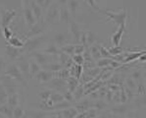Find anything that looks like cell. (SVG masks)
<instances>
[{
    "label": "cell",
    "mask_w": 146,
    "mask_h": 118,
    "mask_svg": "<svg viewBox=\"0 0 146 118\" xmlns=\"http://www.w3.org/2000/svg\"><path fill=\"white\" fill-rule=\"evenodd\" d=\"M49 84V87L53 90L57 91L58 93L61 92V94H63L64 92L67 91V83L65 80L63 79H60V78H53L52 80L50 82H48Z\"/></svg>",
    "instance_id": "8fae6325"
},
{
    "label": "cell",
    "mask_w": 146,
    "mask_h": 118,
    "mask_svg": "<svg viewBox=\"0 0 146 118\" xmlns=\"http://www.w3.org/2000/svg\"><path fill=\"white\" fill-rule=\"evenodd\" d=\"M40 70H41V67L33 59L30 61V77H35V75L38 73Z\"/></svg>",
    "instance_id": "83f0119b"
},
{
    "label": "cell",
    "mask_w": 146,
    "mask_h": 118,
    "mask_svg": "<svg viewBox=\"0 0 146 118\" xmlns=\"http://www.w3.org/2000/svg\"><path fill=\"white\" fill-rule=\"evenodd\" d=\"M95 11H97L98 13H101V14L105 15L106 17H108V19L111 22L115 23L118 27H125V23H127V12L125 10V9H122L121 12H110L109 10H104V9H101L99 7H97L95 9Z\"/></svg>",
    "instance_id": "6da1fadb"
},
{
    "label": "cell",
    "mask_w": 146,
    "mask_h": 118,
    "mask_svg": "<svg viewBox=\"0 0 146 118\" xmlns=\"http://www.w3.org/2000/svg\"><path fill=\"white\" fill-rule=\"evenodd\" d=\"M85 47L82 44H75V54H78V55H82L84 53ZM74 54V55H75Z\"/></svg>",
    "instance_id": "b9f144b4"
},
{
    "label": "cell",
    "mask_w": 146,
    "mask_h": 118,
    "mask_svg": "<svg viewBox=\"0 0 146 118\" xmlns=\"http://www.w3.org/2000/svg\"><path fill=\"white\" fill-rule=\"evenodd\" d=\"M16 65L20 69V71L22 72V74L26 77H28L30 75V61L27 58V56L25 54H22L19 58L16 60Z\"/></svg>",
    "instance_id": "30bf717a"
},
{
    "label": "cell",
    "mask_w": 146,
    "mask_h": 118,
    "mask_svg": "<svg viewBox=\"0 0 146 118\" xmlns=\"http://www.w3.org/2000/svg\"><path fill=\"white\" fill-rule=\"evenodd\" d=\"M56 118H63V116H62V115H61V113H58V114L57 115H56Z\"/></svg>",
    "instance_id": "db71d44e"
},
{
    "label": "cell",
    "mask_w": 146,
    "mask_h": 118,
    "mask_svg": "<svg viewBox=\"0 0 146 118\" xmlns=\"http://www.w3.org/2000/svg\"><path fill=\"white\" fill-rule=\"evenodd\" d=\"M142 54H145V51L142 50L141 52H129V53L125 54V57L123 61V64H127V63L132 62V61L136 60L140 57Z\"/></svg>",
    "instance_id": "44dd1931"
},
{
    "label": "cell",
    "mask_w": 146,
    "mask_h": 118,
    "mask_svg": "<svg viewBox=\"0 0 146 118\" xmlns=\"http://www.w3.org/2000/svg\"><path fill=\"white\" fill-rule=\"evenodd\" d=\"M121 65L122 64H121L120 62H117V61L113 60V59H112L111 63H110V67H112V68H118V67H120Z\"/></svg>",
    "instance_id": "c3c4849f"
},
{
    "label": "cell",
    "mask_w": 146,
    "mask_h": 118,
    "mask_svg": "<svg viewBox=\"0 0 146 118\" xmlns=\"http://www.w3.org/2000/svg\"><path fill=\"white\" fill-rule=\"evenodd\" d=\"M129 110V105L127 103H121V104H117L111 107V113L113 115H123V114H127Z\"/></svg>",
    "instance_id": "ac0fdd59"
},
{
    "label": "cell",
    "mask_w": 146,
    "mask_h": 118,
    "mask_svg": "<svg viewBox=\"0 0 146 118\" xmlns=\"http://www.w3.org/2000/svg\"><path fill=\"white\" fill-rule=\"evenodd\" d=\"M24 52L25 51L23 48H16V47H13L9 44L6 45V54L12 60H17L22 54H24Z\"/></svg>",
    "instance_id": "9a60e30c"
},
{
    "label": "cell",
    "mask_w": 146,
    "mask_h": 118,
    "mask_svg": "<svg viewBox=\"0 0 146 118\" xmlns=\"http://www.w3.org/2000/svg\"><path fill=\"white\" fill-rule=\"evenodd\" d=\"M47 28V25L44 22L42 23H35L33 26H31L30 28V31L26 34V36L28 38H35V37H39V36H43V34L45 33Z\"/></svg>",
    "instance_id": "8992f818"
},
{
    "label": "cell",
    "mask_w": 146,
    "mask_h": 118,
    "mask_svg": "<svg viewBox=\"0 0 146 118\" xmlns=\"http://www.w3.org/2000/svg\"><path fill=\"white\" fill-rule=\"evenodd\" d=\"M61 115L63 116V118H75L76 115L78 114V111L76 109L75 107H69V108H66L64 110H61L60 111Z\"/></svg>",
    "instance_id": "cb8c5ba5"
},
{
    "label": "cell",
    "mask_w": 146,
    "mask_h": 118,
    "mask_svg": "<svg viewBox=\"0 0 146 118\" xmlns=\"http://www.w3.org/2000/svg\"><path fill=\"white\" fill-rule=\"evenodd\" d=\"M71 40V35H70V33H67V32H58V33L55 34V37H54V44L57 45L59 48L66 44H70Z\"/></svg>",
    "instance_id": "9c48e42d"
},
{
    "label": "cell",
    "mask_w": 146,
    "mask_h": 118,
    "mask_svg": "<svg viewBox=\"0 0 146 118\" xmlns=\"http://www.w3.org/2000/svg\"><path fill=\"white\" fill-rule=\"evenodd\" d=\"M138 60L141 61V62H144V61H145V54H142V55L138 58Z\"/></svg>",
    "instance_id": "f907efd6"
},
{
    "label": "cell",
    "mask_w": 146,
    "mask_h": 118,
    "mask_svg": "<svg viewBox=\"0 0 146 118\" xmlns=\"http://www.w3.org/2000/svg\"><path fill=\"white\" fill-rule=\"evenodd\" d=\"M70 35H71L72 38H74L77 44H80V34H82V30H80V26L77 22H75L74 20H72L70 22Z\"/></svg>",
    "instance_id": "7c38bea8"
},
{
    "label": "cell",
    "mask_w": 146,
    "mask_h": 118,
    "mask_svg": "<svg viewBox=\"0 0 146 118\" xmlns=\"http://www.w3.org/2000/svg\"><path fill=\"white\" fill-rule=\"evenodd\" d=\"M125 27H119L117 29V31L112 35L111 37V42L113 44V46H121V42H122V38L125 33Z\"/></svg>",
    "instance_id": "5bb4252c"
},
{
    "label": "cell",
    "mask_w": 146,
    "mask_h": 118,
    "mask_svg": "<svg viewBox=\"0 0 146 118\" xmlns=\"http://www.w3.org/2000/svg\"><path fill=\"white\" fill-rule=\"evenodd\" d=\"M85 117H86V112H82V113H78L75 118H85Z\"/></svg>",
    "instance_id": "681fc988"
},
{
    "label": "cell",
    "mask_w": 146,
    "mask_h": 118,
    "mask_svg": "<svg viewBox=\"0 0 146 118\" xmlns=\"http://www.w3.org/2000/svg\"><path fill=\"white\" fill-rule=\"evenodd\" d=\"M17 16V11L12 9H1L0 10V20H1L2 29L8 28L12 20Z\"/></svg>",
    "instance_id": "5b68a950"
},
{
    "label": "cell",
    "mask_w": 146,
    "mask_h": 118,
    "mask_svg": "<svg viewBox=\"0 0 146 118\" xmlns=\"http://www.w3.org/2000/svg\"><path fill=\"white\" fill-rule=\"evenodd\" d=\"M106 106H107V103H105L104 101H102V99H99V101H95V103H92V107L97 111L104 109Z\"/></svg>",
    "instance_id": "74e56055"
},
{
    "label": "cell",
    "mask_w": 146,
    "mask_h": 118,
    "mask_svg": "<svg viewBox=\"0 0 146 118\" xmlns=\"http://www.w3.org/2000/svg\"><path fill=\"white\" fill-rule=\"evenodd\" d=\"M59 5L60 11H59V21L64 23V24H70L72 21V17L70 14L68 7H67V1H57Z\"/></svg>",
    "instance_id": "ba28073f"
},
{
    "label": "cell",
    "mask_w": 146,
    "mask_h": 118,
    "mask_svg": "<svg viewBox=\"0 0 146 118\" xmlns=\"http://www.w3.org/2000/svg\"><path fill=\"white\" fill-rule=\"evenodd\" d=\"M78 80L76 78H74V77H69L68 80H67V90L69 91V92L73 93L75 92L76 90H77L78 88Z\"/></svg>",
    "instance_id": "484cf974"
},
{
    "label": "cell",
    "mask_w": 146,
    "mask_h": 118,
    "mask_svg": "<svg viewBox=\"0 0 146 118\" xmlns=\"http://www.w3.org/2000/svg\"><path fill=\"white\" fill-rule=\"evenodd\" d=\"M47 40V38L45 36H39V37H35L31 38L25 42L24 44V51L25 52H35L37 51V49H39L41 47V45L44 44Z\"/></svg>",
    "instance_id": "7a4b0ae2"
},
{
    "label": "cell",
    "mask_w": 146,
    "mask_h": 118,
    "mask_svg": "<svg viewBox=\"0 0 146 118\" xmlns=\"http://www.w3.org/2000/svg\"><path fill=\"white\" fill-rule=\"evenodd\" d=\"M19 103H20V97L18 95V93L16 94H12V95H9L8 96V99H7V105L11 109H14L15 107L19 106Z\"/></svg>",
    "instance_id": "ffe728a7"
},
{
    "label": "cell",
    "mask_w": 146,
    "mask_h": 118,
    "mask_svg": "<svg viewBox=\"0 0 146 118\" xmlns=\"http://www.w3.org/2000/svg\"><path fill=\"white\" fill-rule=\"evenodd\" d=\"M8 99V94L6 92L5 88L0 84V105H3V104L7 103Z\"/></svg>",
    "instance_id": "1f68e13d"
},
{
    "label": "cell",
    "mask_w": 146,
    "mask_h": 118,
    "mask_svg": "<svg viewBox=\"0 0 146 118\" xmlns=\"http://www.w3.org/2000/svg\"><path fill=\"white\" fill-rule=\"evenodd\" d=\"M108 51H109L110 55L112 57H115V56H118L120 54H123V51H125V48H123L122 46H113L108 49Z\"/></svg>",
    "instance_id": "d6a6232c"
},
{
    "label": "cell",
    "mask_w": 146,
    "mask_h": 118,
    "mask_svg": "<svg viewBox=\"0 0 146 118\" xmlns=\"http://www.w3.org/2000/svg\"><path fill=\"white\" fill-rule=\"evenodd\" d=\"M43 68H45V70L49 72H52V73H58L62 69V66L59 63H53V64H47Z\"/></svg>",
    "instance_id": "836d02e7"
},
{
    "label": "cell",
    "mask_w": 146,
    "mask_h": 118,
    "mask_svg": "<svg viewBox=\"0 0 146 118\" xmlns=\"http://www.w3.org/2000/svg\"><path fill=\"white\" fill-rule=\"evenodd\" d=\"M97 118H115L112 113H103L101 115H98Z\"/></svg>",
    "instance_id": "7dc6e473"
},
{
    "label": "cell",
    "mask_w": 146,
    "mask_h": 118,
    "mask_svg": "<svg viewBox=\"0 0 146 118\" xmlns=\"http://www.w3.org/2000/svg\"><path fill=\"white\" fill-rule=\"evenodd\" d=\"M60 51L67 54L68 56H73L75 54V44H66L60 47Z\"/></svg>",
    "instance_id": "f1b7e54d"
},
{
    "label": "cell",
    "mask_w": 146,
    "mask_h": 118,
    "mask_svg": "<svg viewBox=\"0 0 146 118\" xmlns=\"http://www.w3.org/2000/svg\"><path fill=\"white\" fill-rule=\"evenodd\" d=\"M5 66H6L5 61H4V59L0 56V73H2V72L5 70Z\"/></svg>",
    "instance_id": "bcb514c9"
},
{
    "label": "cell",
    "mask_w": 146,
    "mask_h": 118,
    "mask_svg": "<svg viewBox=\"0 0 146 118\" xmlns=\"http://www.w3.org/2000/svg\"><path fill=\"white\" fill-rule=\"evenodd\" d=\"M4 35V38H6L7 40H10L11 38L13 37V33H12V31H11L9 28H4V29H2V36Z\"/></svg>",
    "instance_id": "7bdbcfd3"
},
{
    "label": "cell",
    "mask_w": 146,
    "mask_h": 118,
    "mask_svg": "<svg viewBox=\"0 0 146 118\" xmlns=\"http://www.w3.org/2000/svg\"><path fill=\"white\" fill-rule=\"evenodd\" d=\"M44 118H56V115H51V114H49V115H47L46 117H44Z\"/></svg>",
    "instance_id": "816d5d0a"
},
{
    "label": "cell",
    "mask_w": 146,
    "mask_h": 118,
    "mask_svg": "<svg viewBox=\"0 0 146 118\" xmlns=\"http://www.w3.org/2000/svg\"><path fill=\"white\" fill-rule=\"evenodd\" d=\"M51 101V103L53 104H58L60 103H63L64 101V97H63V95L60 94V93L58 92H52L50 95V97H49V99Z\"/></svg>",
    "instance_id": "4316f807"
},
{
    "label": "cell",
    "mask_w": 146,
    "mask_h": 118,
    "mask_svg": "<svg viewBox=\"0 0 146 118\" xmlns=\"http://www.w3.org/2000/svg\"><path fill=\"white\" fill-rule=\"evenodd\" d=\"M111 61H112V59H109V58H100V59H98V60H96V66H98V67L110 66Z\"/></svg>",
    "instance_id": "d590c367"
},
{
    "label": "cell",
    "mask_w": 146,
    "mask_h": 118,
    "mask_svg": "<svg viewBox=\"0 0 146 118\" xmlns=\"http://www.w3.org/2000/svg\"><path fill=\"white\" fill-rule=\"evenodd\" d=\"M49 114H51V113L45 112V111H38V112H36V111H33V112L30 113L31 118H44Z\"/></svg>",
    "instance_id": "f35d334b"
},
{
    "label": "cell",
    "mask_w": 146,
    "mask_h": 118,
    "mask_svg": "<svg viewBox=\"0 0 146 118\" xmlns=\"http://www.w3.org/2000/svg\"><path fill=\"white\" fill-rule=\"evenodd\" d=\"M59 11L60 8L57 1H53V3L49 6V8L44 13L43 22L46 25H52L59 22Z\"/></svg>",
    "instance_id": "3957f363"
},
{
    "label": "cell",
    "mask_w": 146,
    "mask_h": 118,
    "mask_svg": "<svg viewBox=\"0 0 146 118\" xmlns=\"http://www.w3.org/2000/svg\"></svg>",
    "instance_id": "11a10c76"
},
{
    "label": "cell",
    "mask_w": 146,
    "mask_h": 118,
    "mask_svg": "<svg viewBox=\"0 0 146 118\" xmlns=\"http://www.w3.org/2000/svg\"><path fill=\"white\" fill-rule=\"evenodd\" d=\"M33 60L39 65L40 67H44L45 65L48 64V56L45 53L40 51H35L33 52Z\"/></svg>",
    "instance_id": "e0dca14e"
},
{
    "label": "cell",
    "mask_w": 146,
    "mask_h": 118,
    "mask_svg": "<svg viewBox=\"0 0 146 118\" xmlns=\"http://www.w3.org/2000/svg\"><path fill=\"white\" fill-rule=\"evenodd\" d=\"M125 85H127V87L129 90L132 91V92L136 91V83L132 80L131 77H127V78L125 80Z\"/></svg>",
    "instance_id": "8d00e7d4"
},
{
    "label": "cell",
    "mask_w": 146,
    "mask_h": 118,
    "mask_svg": "<svg viewBox=\"0 0 146 118\" xmlns=\"http://www.w3.org/2000/svg\"><path fill=\"white\" fill-rule=\"evenodd\" d=\"M36 3H37V5L41 8L43 13H45V11L49 8V6L53 3V1H50V0H37Z\"/></svg>",
    "instance_id": "e575fe53"
},
{
    "label": "cell",
    "mask_w": 146,
    "mask_h": 118,
    "mask_svg": "<svg viewBox=\"0 0 146 118\" xmlns=\"http://www.w3.org/2000/svg\"><path fill=\"white\" fill-rule=\"evenodd\" d=\"M5 75H7L8 77H10L12 80H14L16 83H19L20 85L27 87V81L26 78L22 72L20 71V69L16 64H10L7 67V69L5 70Z\"/></svg>",
    "instance_id": "277c9868"
},
{
    "label": "cell",
    "mask_w": 146,
    "mask_h": 118,
    "mask_svg": "<svg viewBox=\"0 0 146 118\" xmlns=\"http://www.w3.org/2000/svg\"><path fill=\"white\" fill-rule=\"evenodd\" d=\"M23 11H24V19L25 22L28 26H33V25L36 23L35 21V18L33 16V13L31 9L30 6V1L29 0H25L23 1Z\"/></svg>",
    "instance_id": "52a82bcc"
},
{
    "label": "cell",
    "mask_w": 146,
    "mask_h": 118,
    "mask_svg": "<svg viewBox=\"0 0 146 118\" xmlns=\"http://www.w3.org/2000/svg\"><path fill=\"white\" fill-rule=\"evenodd\" d=\"M73 57V63H76V65H80L82 66V64L84 63V55H78V54H75V55L72 56Z\"/></svg>",
    "instance_id": "ab89813d"
},
{
    "label": "cell",
    "mask_w": 146,
    "mask_h": 118,
    "mask_svg": "<svg viewBox=\"0 0 146 118\" xmlns=\"http://www.w3.org/2000/svg\"><path fill=\"white\" fill-rule=\"evenodd\" d=\"M7 42L9 45H11V46H13V47H16V48H23L24 44H25V42L20 40L18 37H15V36H13L10 40H7Z\"/></svg>",
    "instance_id": "d4e9b609"
},
{
    "label": "cell",
    "mask_w": 146,
    "mask_h": 118,
    "mask_svg": "<svg viewBox=\"0 0 146 118\" xmlns=\"http://www.w3.org/2000/svg\"><path fill=\"white\" fill-rule=\"evenodd\" d=\"M24 115V109L21 106H17L13 109V118H22Z\"/></svg>",
    "instance_id": "60d3db41"
},
{
    "label": "cell",
    "mask_w": 146,
    "mask_h": 118,
    "mask_svg": "<svg viewBox=\"0 0 146 118\" xmlns=\"http://www.w3.org/2000/svg\"><path fill=\"white\" fill-rule=\"evenodd\" d=\"M2 36V27H1V20H0V37Z\"/></svg>",
    "instance_id": "f5cc1de1"
},
{
    "label": "cell",
    "mask_w": 146,
    "mask_h": 118,
    "mask_svg": "<svg viewBox=\"0 0 146 118\" xmlns=\"http://www.w3.org/2000/svg\"><path fill=\"white\" fill-rule=\"evenodd\" d=\"M30 6L31 9L33 13V16L35 18V21L36 23H42L44 19V13L41 10V8L37 5L36 1H30Z\"/></svg>",
    "instance_id": "4fadbf2b"
},
{
    "label": "cell",
    "mask_w": 146,
    "mask_h": 118,
    "mask_svg": "<svg viewBox=\"0 0 146 118\" xmlns=\"http://www.w3.org/2000/svg\"><path fill=\"white\" fill-rule=\"evenodd\" d=\"M131 79L136 83V85L139 83H143V73L140 70H134L131 74Z\"/></svg>",
    "instance_id": "4dcf8cb0"
},
{
    "label": "cell",
    "mask_w": 146,
    "mask_h": 118,
    "mask_svg": "<svg viewBox=\"0 0 146 118\" xmlns=\"http://www.w3.org/2000/svg\"><path fill=\"white\" fill-rule=\"evenodd\" d=\"M97 110L94 109V108H89L86 111V117L85 118H97Z\"/></svg>",
    "instance_id": "ee69618b"
},
{
    "label": "cell",
    "mask_w": 146,
    "mask_h": 118,
    "mask_svg": "<svg viewBox=\"0 0 146 118\" xmlns=\"http://www.w3.org/2000/svg\"><path fill=\"white\" fill-rule=\"evenodd\" d=\"M53 78H54V76H53L52 72H49L45 69L40 70L38 73L35 75V79H36V81L39 82V83H48V82H50Z\"/></svg>",
    "instance_id": "2e32d148"
},
{
    "label": "cell",
    "mask_w": 146,
    "mask_h": 118,
    "mask_svg": "<svg viewBox=\"0 0 146 118\" xmlns=\"http://www.w3.org/2000/svg\"><path fill=\"white\" fill-rule=\"evenodd\" d=\"M0 114H3L7 118H13V110L7 104H3V105H0Z\"/></svg>",
    "instance_id": "f546056e"
},
{
    "label": "cell",
    "mask_w": 146,
    "mask_h": 118,
    "mask_svg": "<svg viewBox=\"0 0 146 118\" xmlns=\"http://www.w3.org/2000/svg\"><path fill=\"white\" fill-rule=\"evenodd\" d=\"M85 36H86V45L87 46H91L93 44H96V42L99 40V37L93 32H85Z\"/></svg>",
    "instance_id": "7402d4cb"
},
{
    "label": "cell",
    "mask_w": 146,
    "mask_h": 118,
    "mask_svg": "<svg viewBox=\"0 0 146 118\" xmlns=\"http://www.w3.org/2000/svg\"><path fill=\"white\" fill-rule=\"evenodd\" d=\"M60 48L57 46L55 44H49L45 48L43 49V53H45L46 55H59L60 53Z\"/></svg>",
    "instance_id": "603a6c76"
},
{
    "label": "cell",
    "mask_w": 146,
    "mask_h": 118,
    "mask_svg": "<svg viewBox=\"0 0 146 118\" xmlns=\"http://www.w3.org/2000/svg\"><path fill=\"white\" fill-rule=\"evenodd\" d=\"M51 93H52V91H43V92L39 93V99H41L42 101H47V99H49V97H50Z\"/></svg>",
    "instance_id": "f6af8a7d"
},
{
    "label": "cell",
    "mask_w": 146,
    "mask_h": 118,
    "mask_svg": "<svg viewBox=\"0 0 146 118\" xmlns=\"http://www.w3.org/2000/svg\"><path fill=\"white\" fill-rule=\"evenodd\" d=\"M80 1H76V0H70V1H67V7H68V10L71 14V17L73 19L74 17H76L78 10V7H80Z\"/></svg>",
    "instance_id": "d6986e66"
}]
</instances>
